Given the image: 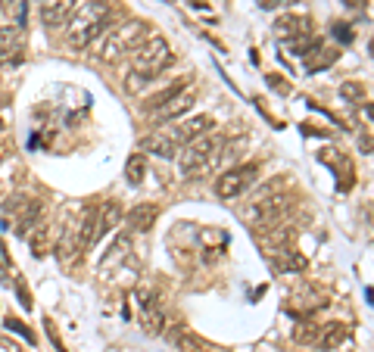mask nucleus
<instances>
[{
  "instance_id": "obj_24",
  "label": "nucleus",
  "mask_w": 374,
  "mask_h": 352,
  "mask_svg": "<svg viewBox=\"0 0 374 352\" xmlns=\"http://www.w3.org/2000/svg\"><path fill=\"white\" fill-rule=\"evenodd\" d=\"M181 349H184V352H222L218 346L206 343V340L197 337V333H187V337H181Z\"/></svg>"
},
{
  "instance_id": "obj_19",
  "label": "nucleus",
  "mask_w": 374,
  "mask_h": 352,
  "mask_svg": "<svg viewBox=\"0 0 374 352\" xmlns=\"http://www.w3.org/2000/svg\"><path fill=\"white\" fill-rule=\"evenodd\" d=\"M318 333H321V324H315L312 318H299L296 324H293V340H296L299 346H315Z\"/></svg>"
},
{
  "instance_id": "obj_9",
  "label": "nucleus",
  "mask_w": 374,
  "mask_h": 352,
  "mask_svg": "<svg viewBox=\"0 0 374 352\" xmlns=\"http://www.w3.org/2000/svg\"><path fill=\"white\" fill-rule=\"evenodd\" d=\"M318 163H324L337 178H340V184H337L340 190H349V187H353L355 169H353V163H349V156H346L343 150H321V153H318Z\"/></svg>"
},
{
  "instance_id": "obj_12",
  "label": "nucleus",
  "mask_w": 374,
  "mask_h": 352,
  "mask_svg": "<svg viewBox=\"0 0 374 352\" xmlns=\"http://www.w3.org/2000/svg\"><path fill=\"white\" fill-rule=\"evenodd\" d=\"M75 3L78 0H41V22L47 28L69 26V19L75 13Z\"/></svg>"
},
{
  "instance_id": "obj_34",
  "label": "nucleus",
  "mask_w": 374,
  "mask_h": 352,
  "mask_svg": "<svg viewBox=\"0 0 374 352\" xmlns=\"http://www.w3.org/2000/svg\"><path fill=\"white\" fill-rule=\"evenodd\" d=\"M368 47H371V57H374V41H371V44H368Z\"/></svg>"
},
{
  "instance_id": "obj_20",
  "label": "nucleus",
  "mask_w": 374,
  "mask_h": 352,
  "mask_svg": "<svg viewBox=\"0 0 374 352\" xmlns=\"http://www.w3.org/2000/svg\"><path fill=\"white\" fill-rule=\"evenodd\" d=\"M28 243H31V252H35V259L47 256V252H50V225H47V221H44V225H35V231H31Z\"/></svg>"
},
{
  "instance_id": "obj_8",
  "label": "nucleus",
  "mask_w": 374,
  "mask_h": 352,
  "mask_svg": "<svg viewBox=\"0 0 374 352\" xmlns=\"http://www.w3.org/2000/svg\"><path fill=\"white\" fill-rule=\"evenodd\" d=\"M212 128H215V122H212V115H193V119H187V122H178L175 128H166L168 131V138L178 144V150L181 147H187V144H193L197 138H203V134H209Z\"/></svg>"
},
{
  "instance_id": "obj_11",
  "label": "nucleus",
  "mask_w": 374,
  "mask_h": 352,
  "mask_svg": "<svg viewBox=\"0 0 374 352\" xmlns=\"http://www.w3.org/2000/svg\"><path fill=\"white\" fill-rule=\"evenodd\" d=\"M312 19L303 13H287L280 16L278 22H274V35H278L280 41H296V38H309L312 35Z\"/></svg>"
},
{
  "instance_id": "obj_16",
  "label": "nucleus",
  "mask_w": 374,
  "mask_h": 352,
  "mask_svg": "<svg viewBox=\"0 0 374 352\" xmlns=\"http://www.w3.org/2000/svg\"><path fill=\"white\" fill-rule=\"evenodd\" d=\"M100 212H97V237H103V234H109L112 228L118 225V221L125 219V212H122V206H118V200H106L103 206H97Z\"/></svg>"
},
{
  "instance_id": "obj_13",
  "label": "nucleus",
  "mask_w": 374,
  "mask_h": 352,
  "mask_svg": "<svg viewBox=\"0 0 374 352\" xmlns=\"http://www.w3.org/2000/svg\"><path fill=\"white\" fill-rule=\"evenodd\" d=\"M197 103V88L193 84H187V88H181L178 94L172 97V100L166 103V106L156 109V115H159V122H172V119H181V115L187 113V109Z\"/></svg>"
},
{
  "instance_id": "obj_15",
  "label": "nucleus",
  "mask_w": 374,
  "mask_h": 352,
  "mask_svg": "<svg viewBox=\"0 0 374 352\" xmlns=\"http://www.w3.org/2000/svg\"><path fill=\"white\" fill-rule=\"evenodd\" d=\"M349 340V327L343 321H330V324H321V333H318V349L334 352L337 346H343Z\"/></svg>"
},
{
  "instance_id": "obj_7",
  "label": "nucleus",
  "mask_w": 374,
  "mask_h": 352,
  "mask_svg": "<svg viewBox=\"0 0 374 352\" xmlns=\"http://www.w3.org/2000/svg\"><path fill=\"white\" fill-rule=\"evenodd\" d=\"M134 302L141 308V321L147 327V333H159L166 327V315H162V302L156 296L153 287H137L134 290Z\"/></svg>"
},
{
  "instance_id": "obj_2",
  "label": "nucleus",
  "mask_w": 374,
  "mask_h": 352,
  "mask_svg": "<svg viewBox=\"0 0 374 352\" xmlns=\"http://www.w3.org/2000/svg\"><path fill=\"white\" fill-rule=\"evenodd\" d=\"M222 147L224 140L218 138V134H203V138H197L193 144L181 147V159H178V169L184 178H190V181H197V178H203L206 172L212 169V165L222 159Z\"/></svg>"
},
{
  "instance_id": "obj_18",
  "label": "nucleus",
  "mask_w": 374,
  "mask_h": 352,
  "mask_svg": "<svg viewBox=\"0 0 374 352\" xmlns=\"http://www.w3.org/2000/svg\"><path fill=\"white\" fill-rule=\"evenodd\" d=\"M0 50L6 53H25V35L19 26H3L0 28Z\"/></svg>"
},
{
  "instance_id": "obj_17",
  "label": "nucleus",
  "mask_w": 374,
  "mask_h": 352,
  "mask_svg": "<svg viewBox=\"0 0 374 352\" xmlns=\"http://www.w3.org/2000/svg\"><path fill=\"white\" fill-rule=\"evenodd\" d=\"M337 59H340V50L337 47H324V44H318L315 50L305 57V72H321V69H328V66H334Z\"/></svg>"
},
{
  "instance_id": "obj_25",
  "label": "nucleus",
  "mask_w": 374,
  "mask_h": 352,
  "mask_svg": "<svg viewBox=\"0 0 374 352\" xmlns=\"http://www.w3.org/2000/svg\"><path fill=\"white\" fill-rule=\"evenodd\" d=\"M150 82H156V78L150 75V72H137V69H134V72H131V75H128V82H125V91H131V94H137V91H143Z\"/></svg>"
},
{
  "instance_id": "obj_3",
  "label": "nucleus",
  "mask_w": 374,
  "mask_h": 352,
  "mask_svg": "<svg viewBox=\"0 0 374 352\" xmlns=\"http://www.w3.org/2000/svg\"><path fill=\"white\" fill-rule=\"evenodd\" d=\"M131 63H134L137 72L159 75L166 66L175 63V53H172V47H168L166 38H159V35H150L143 44H137L134 50H131Z\"/></svg>"
},
{
  "instance_id": "obj_4",
  "label": "nucleus",
  "mask_w": 374,
  "mask_h": 352,
  "mask_svg": "<svg viewBox=\"0 0 374 352\" xmlns=\"http://www.w3.org/2000/svg\"><path fill=\"white\" fill-rule=\"evenodd\" d=\"M150 38V28L143 26V22H128V26H122V28H116V32L106 38V44H103V63H116L118 57H125L128 53L131 57V50H134L137 44H143V41Z\"/></svg>"
},
{
  "instance_id": "obj_28",
  "label": "nucleus",
  "mask_w": 374,
  "mask_h": 352,
  "mask_svg": "<svg viewBox=\"0 0 374 352\" xmlns=\"http://www.w3.org/2000/svg\"><path fill=\"white\" fill-rule=\"evenodd\" d=\"M265 82H268V88H271V91H278L280 97H287V94H290V84H287L280 75H268Z\"/></svg>"
},
{
  "instance_id": "obj_23",
  "label": "nucleus",
  "mask_w": 374,
  "mask_h": 352,
  "mask_svg": "<svg viewBox=\"0 0 374 352\" xmlns=\"http://www.w3.org/2000/svg\"><path fill=\"white\" fill-rule=\"evenodd\" d=\"M181 88H187V82H184V78H178V82H175V84H168L166 91H159V94H156V97H150V100L143 103V106H147V109H153V113H156V109H159V106H166V103L172 100V97L178 94Z\"/></svg>"
},
{
  "instance_id": "obj_35",
  "label": "nucleus",
  "mask_w": 374,
  "mask_h": 352,
  "mask_svg": "<svg viewBox=\"0 0 374 352\" xmlns=\"http://www.w3.org/2000/svg\"><path fill=\"white\" fill-rule=\"evenodd\" d=\"M0 131H3V119H0Z\"/></svg>"
},
{
  "instance_id": "obj_29",
  "label": "nucleus",
  "mask_w": 374,
  "mask_h": 352,
  "mask_svg": "<svg viewBox=\"0 0 374 352\" xmlns=\"http://www.w3.org/2000/svg\"><path fill=\"white\" fill-rule=\"evenodd\" d=\"M6 327H10V331H16V333H22V337L28 340V343H31V340H35V337H31V331H28V327H25L19 318H12V315H10V318H6Z\"/></svg>"
},
{
  "instance_id": "obj_10",
  "label": "nucleus",
  "mask_w": 374,
  "mask_h": 352,
  "mask_svg": "<svg viewBox=\"0 0 374 352\" xmlns=\"http://www.w3.org/2000/svg\"><path fill=\"white\" fill-rule=\"evenodd\" d=\"M159 212H162L159 203H137L134 209H128V212H125V228H128V231H134V234H147V231H153Z\"/></svg>"
},
{
  "instance_id": "obj_1",
  "label": "nucleus",
  "mask_w": 374,
  "mask_h": 352,
  "mask_svg": "<svg viewBox=\"0 0 374 352\" xmlns=\"http://www.w3.org/2000/svg\"><path fill=\"white\" fill-rule=\"evenodd\" d=\"M112 22V3L106 0H87L81 10H75L66 28V44L72 50H87Z\"/></svg>"
},
{
  "instance_id": "obj_30",
  "label": "nucleus",
  "mask_w": 374,
  "mask_h": 352,
  "mask_svg": "<svg viewBox=\"0 0 374 352\" xmlns=\"http://www.w3.org/2000/svg\"><path fill=\"white\" fill-rule=\"evenodd\" d=\"M334 38H340L343 44H349V41H353V32H349L346 22H337V26H334Z\"/></svg>"
},
{
  "instance_id": "obj_31",
  "label": "nucleus",
  "mask_w": 374,
  "mask_h": 352,
  "mask_svg": "<svg viewBox=\"0 0 374 352\" xmlns=\"http://www.w3.org/2000/svg\"><path fill=\"white\" fill-rule=\"evenodd\" d=\"M0 352H22V346L10 337H0Z\"/></svg>"
},
{
  "instance_id": "obj_33",
  "label": "nucleus",
  "mask_w": 374,
  "mask_h": 352,
  "mask_svg": "<svg viewBox=\"0 0 374 352\" xmlns=\"http://www.w3.org/2000/svg\"><path fill=\"white\" fill-rule=\"evenodd\" d=\"M343 7H349V10H365V3L368 0H340Z\"/></svg>"
},
{
  "instance_id": "obj_22",
  "label": "nucleus",
  "mask_w": 374,
  "mask_h": 352,
  "mask_svg": "<svg viewBox=\"0 0 374 352\" xmlns=\"http://www.w3.org/2000/svg\"><path fill=\"white\" fill-rule=\"evenodd\" d=\"M143 175H147V156H143V153H134V156L125 163V178H128L131 184H141Z\"/></svg>"
},
{
  "instance_id": "obj_5",
  "label": "nucleus",
  "mask_w": 374,
  "mask_h": 352,
  "mask_svg": "<svg viewBox=\"0 0 374 352\" xmlns=\"http://www.w3.org/2000/svg\"><path fill=\"white\" fill-rule=\"evenodd\" d=\"M259 181V163H243L237 169H228L222 178H215V194L222 200H237Z\"/></svg>"
},
{
  "instance_id": "obj_27",
  "label": "nucleus",
  "mask_w": 374,
  "mask_h": 352,
  "mask_svg": "<svg viewBox=\"0 0 374 352\" xmlns=\"http://www.w3.org/2000/svg\"><path fill=\"white\" fill-rule=\"evenodd\" d=\"M25 59V53H6L0 50V69H12V66H19Z\"/></svg>"
},
{
  "instance_id": "obj_26",
  "label": "nucleus",
  "mask_w": 374,
  "mask_h": 352,
  "mask_svg": "<svg viewBox=\"0 0 374 352\" xmlns=\"http://www.w3.org/2000/svg\"><path fill=\"white\" fill-rule=\"evenodd\" d=\"M340 97L346 103H362L365 88H362V82H346V84H340Z\"/></svg>"
},
{
  "instance_id": "obj_6",
  "label": "nucleus",
  "mask_w": 374,
  "mask_h": 352,
  "mask_svg": "<svg viewBox=\"0 0 374 352\" xmlns=\"http://www.w3.org/2000/svg\"><path fill=\"white\" fill-rule=\"evenodd\" d=\"M3 212L6 215H12V231L16 234H28L31 228L37 225V219H41V212H44V203L41 200H35V196H22V194H16V196H10V200L3 203Z\"/></svg>"
},
{
  "instance_id": "obj_32",
  "label": "nucleus",
  "mask_w": 374,
  "mask_h": 352,
  "mask_svg": "<svg viewBox=\"0 0 374 352\" xmlns=\"http://www.w3.org/2000/svg\"><path fill=\"white\" fill-rule=\"evenodd\" d=\"M280 3H290V0H259L262 10H274V7H280Z\"/></svg>"
},
{
  "instance_id": "obj_14",
  "label": "nucleus",
  "mask_w": 374,
  "mask_h": 352,
  "mask_svg": "<svg viewBox=\"0 0 374 352\" xmlns=\"http://www.w3.org/2000/svg\"><path fill=\"white\" fill-rule=\"evenodd\" d=\"M137 150H141L143 156L153 153V156H159V159H172V156H178V153H181L178 144L168 138V131H153V134H147V138H141Z\"/></svg>"
},
{
  "instance_id": "obj_21",
  "label": "nucleus",
  "mask_w": 374,
  "mask_h": 352,
  "mask_svg": "<svg viewBox=\"0 0 374 352\" xmlns=\"http://www.w3.org/2000/svg\"><path fill=\"white\" fill-rule=\"evenodd\" d=\"M271 259H274V268L278 271H303L305 268V256H299L296 250H284Z\"/></svg>"
}]
</instances>
